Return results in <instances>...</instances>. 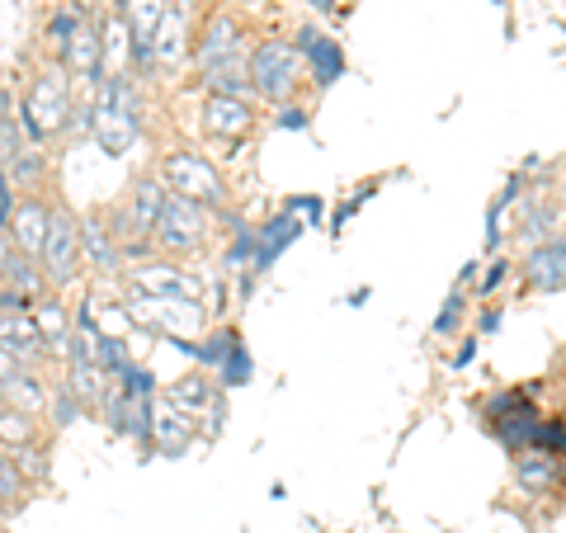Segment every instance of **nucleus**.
Wrapping results in <instances>:
<instances>
[{
    "instance_id": "nucleus-1",
    "label": "nucleus",
    "mask_w": 566,
    "mask_h": 533,
    "mask_svg": "<svg viewBox=\"0 0 566 533\" xmlns=\"http://www.w3.org/2000/svg\"><path fill=\"white\" fill-rule=\"evenodd\" d=\"M91 133L109 156H128L137 147V137H142V100H137L133 76L114 71V76L99 81L95 104H91Z\"/></svg>"
},
{
    "instance_id": "nucleus-2",
    "label": "nucleus",
    "mask_w": 566,
    "mask_h": 533,
    "mask_svg": "<svg viewBox=\"0 0 566 533\" xmlns=\"http://www.w3.org/2000/svg\"><path fill=\"white\" fill-rule=\"evenodd\" d=\"M71 118H76V109H71L66 71H43V76L29 85V95H24L20 133H24L29 142H43V137L66 133V123H71Z\"/></svg>"
},
{
    "instance_id": "nucleus-3",
    "label": "nucleus",
    "mask_w": 566,
    "mask_h": 533,
    "mask_svg": "<svg viewBox=\"0 0 566 533\" xmlns=\"http://www.w3.org/2000/svg\"><path fill=\"white\" fill-rule=\"evenodd\" d=\"M161 185L170 194H180L189 203H203V208H222L227 203V180L218 175V166L208 156H193V151H170L161 161Z\"/></svg>"
},
{
    "instance_id": "nucleus-4",
    "label": "nucleus",
    "mask_w": 566,
    "mask_h": 533,
    "mask_svg": "<svg viewBox=\"0 0 566 533\" xmlns=\"http://www.w3.org/2000/svg\"><path fill=\"white\" fill-rule=\"evenodd\" d=\"M208 241V212L203 203H189L180 194L166 189V203H161V218H156V232H151V245L166 255H189L199 251Z\"/></svg>"
},
{
    "instance_id": "nucleus-5",
    "label": "nucleus",
    "mask_w": 566,
    "mask_h": 533,
    "mask_svg": "<svg viewBox=\"0 0 566 533\" xmlns=\"http://www.w3.org/2000/svg\"><path fill=\"white\" fill-rule=\"evenodd\" d=\"M39 270L48 279V289H66L81 274V218H71L66 208H52L43 251H39Z\"/></svg>"
},
{
    "instance_id": "nucleus-6",
    "label": "nucleus",
    "mask_w": 566,
    "mask_h": 533,
    "mask_svg": "<svg viewBox=\"0 0 566 533\" xmlns=\"http://www.w3.org/2000/svg\"><path fill=\"white\" fill-rule=\"evenodd\" d=\"M297 71H303V52H297V43L264 39V43L251 52V85H255V95L274 100V104H283V100L293 95Z\"/></svg>"
},
{
    "instance_id": "nucleus-7",
    "label": "nucleus",
    "mask_w": 566,
    "mask_h": 533,
    "mask_svg": "<svg viewBox=\"0 0 566 533\" xmlns=\"http://www.w3.org/2000/svg\"><path fill=\"white\" fill-rule=\"evenodd\" d=\"M128 322L151 326V331H170L175 341H189L203 326V307L189 297H156V293H133L128 297Z\"/></svg>"
},
{
    "instance_id": "nucleus-8",
    "label": "nucleus",
    "mask_w": 566,
    "mask_h": 533,
    "mask_svg": "<svg viewBox=\"0 0 566 533\" xmlns=\"http://www.w3.org/2000/svg\"><path fill=\"white\" fill-rule=\"evenodd\" d=\"M175 411H185L199 430L218 435L222 430V416H227V401H222V387L218 378L208 383V373H185L180 383H170V397H166Z\"/></svg>"
},
{
    "instance_id": "nucleus-9",
    "label": "nucleus",
    "mask_w": 566,
    "mask_h": 533,
    "mask_svg": "<svg viewBox=\"0 0 566 533\" xmlns=\"http://www.w3.org/2000/svg\"><path fill=\"white\" fill-rule=\"evenodd\" d=\"M161 203H166L161 175H142V180L133 185L128 212H123V222H118V232H123V237H133V251H147V245H151L156 218H161Z\"/></svg>"
},
{
    "instance_id": "nucleus-10",
    "label": "nucleus",
    "mask_w": 566,
    "mask_h": 533,
    "mask_svg": "<svg viewBox=\"0 0 566 533\" xmlns=\"http://www.w3.org/2000/svg\"><path fill=\"white\" fill-rule=\"evenodd\" d=\"M524 283L534 293L566 289V227H562V232H553L547 241L528 245V255H524Z\"/></svg>"
},
{
    "instance_id": "nucleus-11",
    "label": "nucleus",
    "mask_w": 566,
    "mask_h": 533,
    "mask_svg": "<svg viewBox=\"0 0 566 533\" xmlns=\"http://www.w3.org/2000/svg\"><path fill=\"white\" fill-rule=\"evenodd\" d=\"M128 283H133V293H156V297H189V302H199V279H193L189 270H180V264H170V260H147V264H137V270H128Z\"/></svg>"
},
{
    "instance_id": "nucleus-12",
    "label": "nucleus",
    "mask_w": 566,
    "mask_h": 533,
    "mask_svg": "<svg viewBox=\"0 0 566 533\" xmlns=\"http://www.w3.org/2000/svg\"><path fill=\"white\" fill-rule=\"evenodd\" d=\"M0 349L20 368H39L48 359V345H43V331L33 322V312H0Z\"/></svg>"
},
{
    "instance_id": "nucleus-13",
    "label": "nucleus",
    "mask_w": 566,
    "mask_h": 533,
    "mask_svg": "<svg viewBox=\"0 0 566 533\" xmlns=\"http://www.w3.org/2000/svg\"><path fill=\"white\" fill-rule=\"evenodd\" d=\"M48 222H52V208H48V203H39V199H20V203H14L10 222H6L14 255L39 260V251H43V237H48Z\"/></svg>"
},
{
    "instance_id": "nucleus-14",
    "label": "nucleus",
    "mask_w": 566,
    "mask_h": 533,
    "mask_svg": "<svg viewBox=\"0 0 566 533\" xmlns=\"http://www.w3.org/2000/svg\"><path fill=\"white\" fill-rule=\"evenodd\" d=\"M199 439V425H193L185 411H175L170 401H156L151 411V449L161 458H185V449Z\"/></svg>"
},
{
    "instance_id": "nucleus-15",
    "label": "nucleus",
    "mask_w": 566,
    "mask_h": 533,
    "mask_svg": "<svg viewBox=\"0 0 566 533\" xmlns=\"http://www.w3.org/2000/svg\"><path fill=\"white\" fill-rule=\"evenodd\" d=\"M203 133L208 137H222V142H237L251 133V123H255V109H251V100H227V95H208L203 100Z\"/></svg>"
},
{
    "instance_id": "nucleus-16",
    "label": "nucleus",
    "mask_w": 566,
    "mask_h": 533,
    "mask_svg": "<svg viewBox=\"0 0 566 533\" xmlns=\"http://www.w3.org/2000/svg\"><path fill=\"white\" fill-rule=\"evenodd\" d=\"M297 52H303V62L312 66L316 85H335V81L345 76V52H340V43H335L331 33H322L316 24H307L303 33H297Z\"/></svg>"
},
{
    "instance_id": "nucleus-17",
    "label": "nucleus",
    "mask_w": 566,
    "mask_h": 533,
    "mask_svg": "<svg viewBox=\"0 0 566 533\" xmlns=\"http://www.w3.org/2000/svg\"><path fill=\"white\" fill-rule=\"evenodd\" d=\"M62 71L66 76H76V81H104L99 76L104 71V39H99L95 24L76 29V39H71V48L62 52Z\"/></svg>"
},
{
    "instance_id": "nucleus-18",
    "label": "nucleus",
    "mask_w": 566,
    "mask_h": 533,
    "mask_svg": "<svg viewBox=\"0 0 566 533\" xmlns=\"http://www.w3.org/2000/svg\"><path fill=\"white\" fill-rule=\"evenodd\" d=\"M71 368H66V387H71V397H76L85 411H99V401H104V393H109V373H104L95 359H81V354H71L66 359Z\"/></svg>"
},
{
    "instance_id": "nucleus-19",
    "label": "nucleus",
    "mask_w": 566,
    "mask_h": 533,
    "mask_svg": "<svg viewBox=\"0 0 566 533\" xmlns=\"http://www.w3.org/2000/svg\"><path fill=\"white\" fill-rule=\"evenodd\" d=\"M203 85H208V95L251 100V95H255V85H251V58H245V52H237V58L208 66V71H203Z\"/></svg>"
},
{
    "instance_id": "nucleus-20",
    "label": "nucleus",
    "mask_w": 566,
    "mask_h": 533,
    "mask_svg": "<svg viewBox=\"0 0 566 533\" xmlns=\"http://www.w3.org/2000/svg\"><path fill=\"white\" fill-rule=\"evenodd\" d=\"M237 52H245V33H241V24L232 20V14H218V20L208 24L203 43H199V66L208 71V66H218L227 58H237Z\"/></svg>"
},
{
    "instance_id": "nucleus-21",
    "label": "nucleus",
    "mask_w": 566,
    "mask_h": 533,
    "mask_svg": "<svg viewBox=\"0 0 566 533\" xmlns=\"http://www.w3.org/2000/svg\"><path fill=\"white\" fill-rule=\"evenodd\" d=\"M81 260L95 264V274H114L118 270V241L114 232H104V222L95 218H81Z\"/></svg>"
},
{
    "instance_id": "nucleus-22",
    "label": "nucleus",
    "mask_w": 566,
    "mask_h": 533,
    "mask_svg": "<svg viewBox=\"0 0 566 533\" xmlns=\"http://www.w3.org/2000/svg\"><path fill=\"white\" fill-rule=\"evenodd\" d=\"M0 397H6V406H14V411H29V416H43L52 393L43 387V378L33 368H20L14 378L0 383Z\"/></svg>"
},
{
    "instance_id": "nucleus-23",
    "label": "nucleus",
    "mask_w": 566,
    "mask_h": 533,
    "mask_svg": "<svg viewBox=\"0 0 566 533\" xmlns=\"http://www.w3.org/2000/svg\"><path fill=\"white\" fill-rule=\"evenodd\" d=\"M303 232H307V227L297 222L293 212H274V218L260 227V274L270 270V264H274L283 251H289V245H293L297 237H303Z\"/></svg>"
},
{
    "instance_id": "nucleus-24",
    "label": "nucleus",
    "mask_w": 566,
    "mask_h": 533,
    "mask_svg": "<svg viewBox=\"0 0 566 533\" xmlns=\"http://www.w3.org/2000/svg\"><path fill=\"white\" fill-rule=\"evenodd\" d=\"M33 322H39V331H43V345H48V354H66L71 349V326L76 322H66V307L57 297H39L33 302Z\"/></svg>"
},
{
    "instance_id": "nucleus-25",
    "label": "nucleus",
    "mask_w": 566,
    "mask_h": 533,
    "mask_svg": "<svg viewBox=\"0 0 566 533\" xmlns=\"http://www.w3.org/2000/svg\"><path fill=\"white\" fill-rule=\"evenodd\" d=\"M562 468H566V458H557V453H543V449L515 453V477H520V487H528V491H547V487H557Z\"/></svg>"
},
{
    "instance_id": "nucleus-26",
    "label": "nucleus",
    "mask_w": 566,
    "mask_h": 533,
    "mask_svg": "<svg viewBox=\"0 0 566 533\" xmlns=\"http://www.w3.org/2000/svg\"><path fill=\"white\" fill-rule=\"evenodd\" d=\"M180 52H185V6H170L161 14V29H156V39H151V62L170 66Z\"/></svg>"
},
{
    "instance_id": "nucleus-27",
    "label": "nucleus",
    "mask_w": 566,
    "mask_h": 533,
    "mask_svg": "<svg viewBox=\"0 0 566 533\" xmlns=\"http://www.w3.org/2000/svg\"><path fill=\"white\" fill-rule=\"evenodd\" d=\"M6 289H10V293H20L29 307H33L39 297H48V279H43V270H39V260L14 255V260H10V270H6Z\"/></svg>"
},
{
    "instance_id": "nucleus-28",
    "label": "nucleus",
    "mask_w": 566,
    "mask_h": 533,
    "mask_svg": "<svg viewBox=\"0 0 566 533\" xmlns=\"http://www.w3.org/2000/svg\"><path fill=\"white\" fill-rule=\"evenodd\" d=\"M29 443H39V416L6 406V411H0V449L14 453V449H29Z\"/></svg>"
},
{
    "instance_id": "nucleus-29",
    "label": "nucleus",
    "mask_w": 566,
    "mask_h": 533,
    "mask_svg": "<svg viewBox=\"0 0 566 533\" xmlns=\"http://www.w3.org/2000/svg\"><path fill=\"white\" fill-rule=\"evenodd\" d=\"M237 345H241V335H237L232 326H222V331H212L208 341H193V345L185 341L180 349H185V354H193V359H199L203 368H212V373H218V368H222V359H227V354H232Z\"/></svg>"
},
{
    "instance_id": "nucleus-30",
    "label": "nucleus",
    "mask_w": 566,
    "mask_h": 533,
    "mask_svg": "<svg viewBox=\"0 0 566 533\" xmlns=\"http://www.w3.org/2000/svg\"><path fill=\"white\" fill-rule=\"evenodd\" d=\"M222 270L227 274H260V232L255 227H241V232L232 237V251L222 255Z\"/></svg>"
},
{
    "instance_id": "nucleus-31",
    "label": "nucleus",
    "mask_w": 566,
    "mask_h": 533,
    "mask_svg": "<svg viewBox=\"0 0 566 533\" xmlns=\"http://www.w3.org/2000/svg\"><path fill=\"white\" fill-rule=\"evenodd\" d=\"M553 222H557V208L547 203V199H528V212H524V222H520V237L528 245H538L553 237Z\"/></svg>"
},
{
    "instance_id": "nucleus-32",
    "label": "nucleus",
    "mask_w": 566,
    "mask_h": 533,
    "mask_svg": "<svg viewBox=\"0 0 566 533\" xmlns=\"http://www.w3.org/2000/svg\"><path fill=\"white\" fill-rule=\"evenodd\" d=\"M24 491H29V482H24V472L14 468V458L0 449V510H14V505H24Z\"/></svg>"
},
{
    "instance_id": "nucleus-33",
    "label": "nucleus",
    "mask_w": 566,
    "mask_h": 533,
    "mask_svg": "<svg viewBox=\"0 0 566 533\" xmlns=\"http://www.w3.org/2000/svg\"><path fill=\"white\" fill-rule=\"evenodd\" d=\"M251 373H255L251 354H245V345H237V349L222 359V368L212 373V378H218V387H245V383H251Z\"/></svg>"
},
{
    "instance_id": "nucleus-34",
    "label": "nucleus",
    "mask_w": 566,
    "mask_h": 533,
    "mask_svg": "<svg viewBox=\"0 0 566 533\" xmlns=\"http://www.w3.org/2000/svg\"><path fill=\"white\" fill-rule=\"evenodd\" d=\"M283 212H293V218L303 222V227H322L326 203H322V194H297V199L283 203Z\"/></svg>"
},
{
    "instance_id": "nucleus-35",
    "label": "nucleus",
    "mask_w": 566,
    "mask_h": 533,
    "mask_svg": "<svg viewBox=\"0 0 566 533\" xmlns=\"http://www.w3.org/2000/svg\"><path fill=\"white\" fill-rule=\"evenodd\" d=\"M76 29H81V14L76 10H62V14H52V24H48V43L57 48V58L71 48V39H76Z\"/></svg>"
},
{
    "instance_id": "nucleus-36",
    "label": "nucleus",
    "mask_w": 566,
    "mask_h": 533,
    "mask_svg": "<svg viewBox=\"0 0 566 533\" xmlns=\"http://www.w3.org/2000/svg\"><path fill=\"white\" fill-rule=\"evenodd\" d=\"M14 468L24 472V482H48V453L39 449V443H29V449H14Z\"/></svg>"
},
{
    "instance_id": "nucleus-37",
    "label": "nucleus",
    "mask_w": 566,
    "mask_h": 533,
    "mask_svg": "<svg viewBox=\"0 0 566 533\" xmlns=\"http://www.w3.org/2000/svg\"><path fill=\"white\" fill-rule=\"evenodd\" d=\"M48 411H52V425H57V430H66V425H71V420H76V416L85 411V406H81L76 397H71V387H66V383H57V393H52V401H48Z\"/></svg>"
},
{
    "instance_id": "nucleus-38",
    "label": "nucleus",
    "mask_w": 566,
    "mask_h": 533,
    "mask_svg": "<svg viewBox=\"0 0 566 533\" xmlns=\"http://www.w3.org/2000/svg\"><path fill=\"white\" fill-rule=\"evenodd\" d=\"M6 175H10V180H20V185H33V180L43 175V156L33 151V147H24V151L10 161V170H6Z\"/></svg>"
},
{
    "instance_id": "nucleus-39",
    "label": "nucleus",
    "mask_w": 566,
    "mask_h": 533,
    "mask_svg": "<svg viewBox=\"0 0 566 533\" xmlns=\"http://www.w3.org/2000/svg\"><path fill=\"white\" fill-rule=\"evenodd\" d=\"M458 322H463V289H453L449 302H444V312L434 316V335H453Z\"/></svg>"
},
{
    "instance_id": "nucleus-40",
    "label": "nucleus",
    "mask_w": 566,
    "mask_h": 533,
    "mask_svg": "<svg viewBox=\"0 0 566 533\" xmlns=\"http://www.w3.org/2000/svg\"><path fill=\"white\" fill-rule=\"evenodd\" d=\"M274 128L303 133V128H307V114H303V109H297V104H279V114H274Z\"/></svg>"
},
{
    "instance_id": "nucleus-41",
    "label": "nucleus",
    "mask_w": 566,
    "mask_h": 533,
    "mask_svg": "<svg viewBox=\"0 0 566 533\" xmlns=\"http://www.w3.org/2000/svg\"><path fill=\"white\" fill-rule=\"evenodd\" d=\"M505 270H510V260H495L491 270L482 274V283H476V293H495V289H501V283H505Z\"/></svg>"
},
{
    "instance_id": "nucleus-42",
    "label": "nucleus",
    "mask_w": 566,
    "mask_h": 533,
    "mask_svg": "<svg viewBox=\"0 0 566 533\" xmlns=\"http://www.w3.org/2000/svg\"><path fill=\"white\" fill-rule=\"evenodd\" d=\"M10 212H14V194H10V175L0 170V227L10 222Z\"/></svg>"
},
{
    "instance_id": "nucleus-43",
    "label": "nucleus",
    "mask_w": 566,
    "mask_h": 533,
    "mask_svg": "<svg viewBox=\"0 0 566 533\" xmlns=\"http://www.w3.org/2000/svg\"><path fill=\"white\" fill-rule=\"evenodd\" d=\"M10 260H14V245H10V232H6V227H0V283H6Z\"/></svg>"
},
{
    "instance_id": "nucleus-44",
    "label": "nucleus",
    "mask_w": 566,
    "mask_h": 533,
    "mask_svg": "<svg viewBox=\"0 0 566 533\" xmlns=\"http://www.w3.org/2000/svg\"><path fill=\"white\" fill-rule=\"evenodd\" d=\"M495 326H501V307H491V312L482 316V331H495Z\"/></svg>"
},
{
    "instance_id": "nucleus-45",
    "label": "nucleus",
    "mask_w": 566,
    "mask_h": 533,
    "mask_svg": "<svg viewBox=\"0 0 566 533\" xmlns=\"http://www.w3.org/2000/svg\"><path fill=\"white\" fill-rule=\"evenodd\" d=\"M312 6H316V10H335V6H340V0H312Z\"/></svg>"
},
{
    "instance_id": "nucleus-46",
    "label": "nucleus",
    "mask_w": 566,
    "mask_h": 533,
    "mask_svg": "<svg viewBox=\"0 0 566 533\" xmlns=\"http://www.w3.org/2000/svg\"><path fill=\"white\" fill-rule=\"evenodd\" d=\"M562 199H566V170H562Z\"/></svg>"
},
{
    "instance_id": "nucleus-47",
    "label": "nucleus",
    "mask_w": 566,
    "mask_h": 533,
    "mask_svg": "<svg viewBox=\"0 0 566 533\" xmlns=\"http://www.w3.org/2000/svg\"><path fill=\"white\" fill-rule=\"evenodd\" d=\"M0 411H6V397H0Z\"/></svg>"
},
{
    "instance_id": "nucleus-48",
    "label": "nucleus",
    "mask_w": 566,
    "mask_h": 533,
    "mask_svg": "<svg viewBox=\"0 0 566 533\" xmlns=\"http://www.w3.org/2000/svg\"><path fill=\"white\" fill-rule=\"evenodd\" d=\"M118 6H128V0H118Z\"/></svg>"
}]
</instances>
